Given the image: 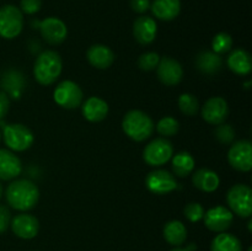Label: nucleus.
Returning a JSON list of instances; mask_svg holds the SVG:
<instances>
[{
	"instance_id": "obj_19",
	"label": "nucleus",
	"mask_w": 252,
	"mask_h": 251,
	"mask_svg": "<svg viewBox=\"0 0 252 251\" xmlns=\"http://www.w3.org/2000/svg\"><path fill=\"white\" fill-rule=\"evenodd\" d=\"M88 61L97 69H107L115 62V53L103 44H94L88 49Z\"/></svg>"
},
{
	"instance_id": "obj_24",
	"label": "nucleus",
	"mask_w": 252,
	"mask_h": 251,
	"mask_svg": "<svg viewBox=\"0 0 252 251\" xmlns=\"http://www.w3.org/2000/svg\"><path fill=\"white\" fill-rule=\"evenodd\" d=\"M192 182L198 189L203 192H213L218 188L219 180L218 175L209 169H199L197 170L192 177Z\"/></svg>"
},
{
	"instance_id": "obj_28",
	"label": "nucleus",
	"mask_w": 252,
	"mask_h": 251,
	"mask_svg": "<svg viewBox=\"0 0 252 251\" xmlns=\"http://www.w3.org/2000/svg\"><path fill=\"white\" fill-rule=\"evenodd\" d=\"M179 107L184 115L196 116L199 110L198 100L191 94H182L179 97Z\"/></svg>"
},
{
	"instance_id": "obj_33",
	"label": "nucleus",
	"mask_w": 252,
	"mask_h": 251,
	"mask_svg": "<svg viewBox=\"0 0 252 251\" xmlns=\"http://www.w3.org/2000/svg\"><path fill=\"white\" fill-rule=\"evenodd\" d=\"M184 213L189 221H192V223H197V221H199L201 219H203L204 209L199 203H197V202H192V203H189L186 207H185Z\"/></svg>"
},
{
	"instance_id": "obj_31",
	"label": "nucleus",
	"mask_w": 252,
	"mask_h": 251,
	"mask_svg": "<svg viewBox=\"0 0 252 251\" xmlns=\"http://www.w3.org/2000/svg\"><path fill=\"white\" fill-rule=\"evenodd\" d=\"M160 61L159 54L155 53V52H147V53L142 54L138 59V65L142 70L144 71H150L154 70L158 66Z\"/></svg>"
},
{
	"instance_id": "obj_38",
	"label": "nucleus",
	"mask_w": 252,
	"mask_h": 251,
	"mask_svg": "<svg viewBox=\"0 0 252 251\" xmlns=\"http://www.w3.org/2000/svg\"><path fill=\"white\" fill-rule=\"evenodd\" d=\"M194 248H196V245H189V248H187V249L177 248V249H174V250H171V251H191L192 249H193V250H194Z\"/></svg>"
},
{
	"instance_id": "obj_41",
	"label": "nucleus",
	"mask_w": 252,
	"mask_h": 251,
	"mask_svg": "<svg viewBox=\"0 0 252 251\" xmlns=\"http://www.w3.org/2000/svg\"><path fill=\"white\" fill-rule=\"evenodd\" d=\"M249 251H252V248H250V249H249Z\"/></svg>"
},
{
	"instance_id": "obj_8",
	"label": "nucleus",
	"mask_w": 252,
	"mask_h": 251,
	"mask_svg": "<svg viewBox=\"0 0 252 251\" xmlns=\"http://www.w3.org/2000/svg\"><path fill=\"white\" fill-rule=\"evenodd\" d=\"M54 101L61 107L73 110L83 102V91L74 81L64 80L54 90Z\"/></svg>"
},
{
	"instance_id": "obj_35",
	"label": "nucleus",
	"mask_w": 252,
	"mask_h": 251,
	"mask_svg": "<svg viewBox=\"0 0 252 251\" xmlns=\"http://www.w3.org/2000/svg\"><path fill=\"white\" fill-rule=\"evenodd\" d=\"M10 221H11V213H10L9 208L0 204V234L6 231L10 225Z\"/></svg>"
},
{
	"instance_id": "obj_22",
	"label": "nucleus",
	"mask_w": 252,
	"mask_h": 251,
	"mask_svg": "<svg viewBox=\"0 0 252 251\" xmlns=\"http://www.w3.org/2000/svg\"><path fill=\"white\" fill-rule=\"evenodd\" d=\"M152 11L158 19L171 21L179 16L181 11V2L180 0H154L152 4Z\"/></svg>"
},
{
	"instance_id": "obj_42",
	"label": "nucleus",
	"mask_w": 252,
	"mask_h": 251,
	"mask_svg": "<svg viewBox=\"0 0 252 251\" xmlns=\"http://www.w3.org/2000/svg\"><path fill=\"white\" fill-rule=\"evenodd\" d=\"M0 140H1V134H0Z\"/></svg>"
},
{
	"instance_id": "obj_40",
	"label": "nucleus",
	"mask_w": 252,
	"mask_h": 251,
	"mask_svg": "<svg viewBox=\"0 0 252 251\" xmlns=\"http://www.w3.org/2000/svg\"><path fill=\"white\" fill-rule=\"evenodd\" d=\"M251 224H252V221L250 220V221H249V230H250V231H251Z\"/></svg>"
},
{
	"instance_id": "obj_15",
	"label": "nucleus",
	"mask_w": 252,
	"mask_h": 251,
	"mask_svg": "<svg viewBox=\"0 0 252 251\" xmlns=\"http://www.w3.org/2000/svg\"><path fill=\"white\" fill-rule=\"evenodd\" d=\"M0 86L9 97L20 98L26 86V80L21 71L9 69L5 71L0 79Z\"/></svg>"
},
{
	"instance_id": "obj_10",
	"label": "nucleus",
	"mask_w": 252,
	"mask_h": 251,
	"mask_svg": "<svg viewBox=\"0 0 252 251\" xmlns=\"http://www.w3.org/2000/svg\"><path fill=\"white\" fill-rule=\"evenodd\" d=\"M33 25L38 27L44 41L49 44H61L68 34L65 24L58 17H47L41 22L36 21Z\"/></svg>"
},
{
	"instance_id": "obj_30",
	"label": "nucleus",
	"mask_w": 252,
	"mask_h": 251,
	"mask_svg": "<svg viewBox=\"0 0 252 251\" xmlns=\"http://www.w3.org/2000/svg\"><path fill=\"white\" fill-rule=\"evenodd\" d=\"M158 132L164 137H174L180 129V125L174 117H164L157 125Z\"/></svg>"
},
{
	"instance_id": "obj_23",
	"label": "nucleus",
	"mask_w": 252,
	"mask_h": 251,
	"mask_svg": "<svg viewBox=\"0 0 252 251\" xmlns=\"http://www.w3.org/2000/svg\"><path fill=\"white\" fill-rule=\"evenodd\" d=\"M228 66L238 75H248L252 69L251 56L245 49H234L228 57Z\"/></svg>"
},
{
	"instance_id": "obj_9",
	"label": "nucleus",
	"mask_w": 252,
	"mask_h": 251,
	"mask_svg": "<svg viewBox=\"0 0 252 251\" xmlns=\"http://www.w3.org/2000/svg\"><path fill=\"white\" fill-rule=\"evenodd\" d=\"M229 164L238 171L248 172L252 169V145L249 140H239L228 153Z\"/></svg>"
},
{
	"instance_id": "obj_21",
	"label": "nucleus",
	"mask_w": 252,
	"mask_h": 251,
	"mask_svg": "<svg viewBox=\"0 0 252 251\" xmlns=\"http://www.w3.org/2000/svg\"><path fill=\"white\" fill-rule=\"evenodd\" d=\"M197 69L206 75H216L223 66V59L212 51H203L197 56Z\"/></svg>"
},
{
	"instance_id": "obj_25",
	"label": "nucleus",
	"mask_w": 252,
	"mask_h": 251,
	"mask_svg": "<svg viewBox=\"0 0 252 251\" xmlns=\"http://www.w3.org/2000/svg\"><path fill=\"white\" fill-rule=\"evenodd\" d=\"M164 238L170 245L180 246L186 241L187 229L180 220H171L165 224Z\"/></svg>"
},
{
	"instance_id": "obj_2",
	"label": "nucleus",
	"mask_w": 252,
	"mask_h": 251,
	"mask_svg": "<svg viewBox=\"0 0 252 251\" xmlns=\"http://www.w3.org/2000/svg\"><path fill=\"white\" fill-rule=\"evenodd\" d=\"M62 73V58L56 51H44L37 57L33 75L41 85H51Z\"/></svg>"
},
{
	"instance_id": "obj_12",
	"label": "nucleus",
	"mask_w": 252,
	"mask_h": 251,
	"mask_svg": "<svg viewBox=\"0 0 252 251\" xmlns=\"http://www.w3.org/2000/svg\"><path fill=\"white\" fill-rule=\"evenodd\" d=\"M204 224L207 228L216 233H224L233 224V213L223 206H217L204 213Z\"/></svg>"
},
{
	"instance_id": "obj_5",
	"label": "nucleus",
	"mask_w": 252,
	"mask_h": 251,
	"mask_svg": "<svg viewBox=\"0 0 252 251\" xmlns=\"http://www.w3.org/2000/svg\"><path fill=\"white\" fill-rule=\"evenodd\" d=\"M24 27V16L19 7L5 5L0 7V36L12 39L19 36Z\"/></svg>"
},
{
	"instance_id": "obj_27",
	"label": "nucleus",
	"mask_w": 252,
	"mask_h": 251,
	"mask_svg": "<svg viewBox=\"0 0 252 251\" xmlns=\"http://www.w3.org/2000/svg\"><path fill=\"white\" fill-rule=\"evenodd\" d=\"M194 167V159L189 153L181 152L172 157V171L176 176L186 177Z\"/></svg>"
},
{
	"instance_id": "obj_26",
	"label": "nucleus",
	"mask_w": 252,
	"mask_h": 251,
	"mask_svg": "<svg viewBox=\"0 0 252 251\" xmlns=\"http://www.w3.org/2000/svg\"><path fill=\"white\" fill-rule=\"evenodd\" d=\"M211 251H243V246L235 235L221 233L218 234L212 241Z\"/></svg>"
},
{
	"instance_id": "obj_6",
	"label": "nucleus",
	"mask_w": 252,
	"mask_h": 251,
	"mask_svg": "<svg viewBox=\"0 0 252 251\" xmlns=\"http://www.w3.org/2000/svg\"><path fill=\"white\" fill-rule=\"evenodd\" d=\"M2 135L7 148L15 152H24L33 144V134L30 128L20 123L5 126Z\"/></svg>"
},
{
	"instance_id": "obj_18",
	"label": "nucleus",
	"mask_w": 252,
	"mask_h": 251,
	"mask_svg": "<svg viewBox=\"0 0 252 251\" xmlns=\"http://www.w3.org/2000/svg\"><path fill=\"white\" fill-rule=\"evenodd\" d=\"M21 171V160L10 150L0 149V180L9 181L19 176Z\"/></svg>"
},
{
	"instance_id": "obj_3",
	"label": "nucleus",
	"mask_w": 252,
	"mask_h": 251,
	"mask_svg": "<svg viewBox=\"0 0 252 251\" xmlns=\"http://www.w3.org/2000/svg\"><path fill=\"white\" fill-rule=\"evenodd\" d=\"M122 128L130 139L143 142L154 132V122L143 111L132 110L123 118Z\"/></svg>"
},
{
	"instance_id": "obj_17",
	"label": "nucleus",
	"mask_w": 252,
	"mask_h": 251,
	"mask_svg": "<svg viewBox=\"0 0 252 251\" xmlns=\"http://www.w3.org/2000/svg\"><path fill=\"white\" fill-rule=\"evenodd\" d=\"M157 22L149 16H140L133 24V34L135 39L143 46H147L154 42L157 37Z\"/></svg>"
},
{
	"instance_id": "obj_11",
	"label": "nucleus",
	"mask_w": 252,
	"mask_h": 251,
	"mask_svg": "<svg viewBox=\"0 0 252 251\" xmlns=\"http://www.w3.org/2000/svg\"><path fill=\"white\" fill-rule=\"evenodd\" d=\"M148 189L155 194H166L177 187L176 179L166 170H154L145 179Z\"/></svg>"
},
{
	"instance_id": "obj_34",
	"label": "nucleus",
	"mask_w": 252,
	"mask_h": 251,
	"mask_svg": "<svg viewBox=\"0 0 252 251\" xmlns=\"http://www.w3.org/2000/svg\"><path fill=\"white\" fill-rule=\"evenodd\" d=\"M42 6V0H21V11L25 14H36Z\"/></svg>"
},
{
	"instance_id": "obj_39",
	"label": "nucleus",
	"mask_w": 252,
	"mask_h": 251,
	"mask_svg": "<svg viewBox=\"0 0 252 251\" xmlns=\"http://www.w3.org/2000/svg\"><path fill=\"white\" fill-rule=\"evenodd\" d=\"M1 194H2V186L1 184H0V198H1Z\"/></svg>"
},
{
	"instance_id": "obj_16",
	"label": "nucleus",
	"mask_w": 252,
	"mask_h": 251,
	"mask_svg": "<svg viewBox=\"0 0 252 251\" xmlns=\"http://www.w3.org/2000/svg\"><path fill=\"white\" fill-rule=\"evenodd\" d=\"M11 229L15 235L19 238L32 239L38 234V219L31 214H17L11 220Z\"/></svg>"
},
{
	"instance_id": "obj_13",
	"label": "nucleus",
	"mask_w": 252,
	"mask_h": 251,
	"mask_svg": "<svg viewBox=\"0 0 252 251\" xmlns=\"http://www.w3.org/2000/svg\"><path fill=\"white\" fill-rule=\"evenodd\" d=\"M157 71L159 80L167 86L177 85L184 76L181 64L176 59L170 58V57H164L160 59Z\"/></svg>"
},
{
	"instance_id": "obj_1",
	"label": "nucleus",
	"mask_w": 252,
	"mask_h": 251,
	"mask_svg": "<svg viewBox=\"0 0 252 251\" xmlns=\"http://www.w3.org/2000/svg\"><path fill=\"white\" fill-rule=\"evenodd\" d=\"M38 198V187L30 180H16L6 188L7 203L17 211H30L36 206Z\"/></svg>"
},
{
	"instance_id": "obj_37",
	"label": "nucleus",
	"mask_w": 252,
	"mask_h": 251,
	"mask_svg": "<svg viewBox=\"0 0 252 251\" xmlns=\"http://www.w3.org/2000/svg\"><path fill=\"white\" fill-rule=\"evenodd\" d=\"M10 107V98L4 91H0V120L4 118L6 116V113L9 112Z\"/></svg>"
},
{
	"instance_id": "obj_29",
	"label": "nucleus",
	"mask_w": 252,
	"mask_h": 251,
	"mask_svg": "<svg viewBox=\"0 0 252 251\" xmlns=\"http://www.w3.org/2000/svg\"><path fill=\"white\" fill-rule=\"evenodd\" d=\"M212 47H213L214 53L220 56V54H224L230 51L231 47H233V38L226 32H220V33H218L213 38Z\"/></svg>"
},
{
	"instance_id": "obj_20",
	"label": "nucleus",
	"mask_w": 252,
	"mask_h": 251,
	"mask_svg": "<svg viewBox=\"0 0 252 251\" xmlns=\"http://www.w3.org/2000/svg\"><path fill=\"white\" fill-rule=\"evenodd\" d=\"M108 113V105L105 100L93 96L89 97L83 105V115L90 122H101Z\"/></svg>"
},
{
	"instance_id": "obj_4",
	"label": "nucleus",
	"mask_w": 252,
	"mask_h": 251,
	"mask_svg": "<svg viewBox=\"0 0 252 251\" xmlns=\"http://www.w3.org/2000/svg\"><path fill=\"white\" fill-rule=\"evenodd\" d=\"M226 202L231 211L239 217L249 218L252 213V189L248 185H234L226 194Z\"/></svg>"
},
{
	"instance_id": "obj_7",
	"label": "nucleus",
	"mask_w": 252,
	"mask_h": 251,
	"mask_svg": "<svg viewBox=\"0 0 252 251\" xmlns=\"http://www.w3.org/2000/svg\"><path fill=\"white\" fill-rule=\"evenodd\" d=\"M174 155V147L171 142L165 138H157L152 140L143 152L145 162L150 166H161L166 164Z\"/></svg>"
},
{
	"instance_id": "obj_32",
	"label": "nucleus",
	"mask_w": 252,
	"mask_h": 251,
	"mask_svg": "<svg viewBox=\"0 0 252 251\" xmlns=\"http://www.w3.org/2000/svg\"><path fill=\"white\" fill-rule=\"evenodd\" d=\"M216 138L221 143V144H230L231 142L235 138V130L231 127L230 125H218V127L216 128Z\"/></svg>"
},
{
	"instance_id": "obj_36",
	"label": "nucleus",
	"mask_w": 252,
	"mask_h": 251,
	"mask_svg": "<svg viewBox=\"0 0 252 251\" xmlns=\"http://www.w3.org/2000/svg\"><path fill=\"white\" fill-rule=\"evenodd\" d=\"M130 7L133 11L138 14H144L147 10H149L150 1L149 0H130Z\"/></svg>"
},
{
	"instance_id": "obj_14",
	"label": "nucleus",
	"mask_w": 252,
	"mask_h": 251,
	"mask_svg": "<svg viewBox=\"0 0 252 251\" xmlns=\"http://www.w3.org/2000/svg\"><path fill=\"white\" fill-rule=\"evenodd\" d=\"M229 115V107L223 97H211L202 108V117L209 125L218 126L224 123Z\"/></svg>"
}]
</instances>
